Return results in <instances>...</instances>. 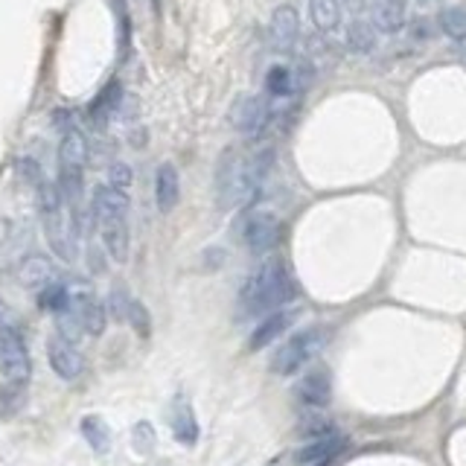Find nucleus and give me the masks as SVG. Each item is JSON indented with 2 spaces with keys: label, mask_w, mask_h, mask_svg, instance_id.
<instances>
[{
  "label": "nucleus",
  "mask_w": 466,
  "mask_h": 466,
  "mask_svg": "<svg viewBox=\"0 0 466 466\" xmlns=\"http://www.w3.org/2000/svg\"><path fill=\"white\" fill-rule=\"evenodd\" d=\"M297 35H301V21H297V12L292 6H277L275 15H271V44H275L277 53H292L297 44Z\"/></svg>",
  "instance_id": "dca6fc26"
},
{
  "label": "nucleus",
  "mask_w": 466,
  "mask_h": 466,
  "mask_svg": "<svg viewBox=\"0 0 466 466\" xmlns=\"http://www.w3.org/2000/svg\"><path fill=\"white\" fill-rule=\"evenodd\" d=\"M347 446V437L341 432H327L321 437L306 440V443L294 452V463L297 466H327L332 458H339Z\"/></svg>",
  "instance_id": "9b49d317"
},
{
  "label": "nucleus",
  "mask_w": 466,
  "mask_h": 466,
  "mask_svg": "<svg viewBox=\"0 0 466 466\" xmlns=\"http://www.w3.org/2000/svg\"><path fill=\"white\" fill-rule=\"evenodd\" d=\"M33 377L30 350L15 327H0V379L27 385Z\"/></svg>",
  "instance_id": "0eeeda50"
},
{
  "label": "nucleus",
  "mask_w": 466,
  "mask_h": 466,
  "mask_svg": "<svg viewBox=\"0 0 466 466\" xmlns=\"http://www.w3.org/2000/svg\"><path fill=\"white\" fill-rule=\"evenodd\" d=\"M239 237L251 254H271L283 239V222L271 210H248L239 222Z\"/></svg>",
  "instance_id": "423d86ee"
},
{
  "label": "nucleus",
  "mask_w": 466,
  "mask_h": 466,
  "mask_svg": "<svg viewBox=\"0 0 466 466\" xmlns=\"http://www.w3.org/2000/svg\"><path fill=\"white\" fill-rule=\"evenodd\" d=\"M90 216L99 228V239L114 263L128 260V196L126 190H116L111 184L94 190L90 201Z\"/></svg>",
  "instance_id": "20e7f679"
},
{
  "label": "nucleus",
  "mask_w": 466,
  "mask_h": 466,
  "mask_svg": "<svg viewBox=\"0 0 466 466\" xmlns=\"http://www.w3.org/2000/svg\"><path fill=\"white\" fill-rule=\"evenodd\" d=\"M23 403H27V385L0 379V420H15Z\"/></svg>",
  "instance_id": "b1692460"
},
{
  "label": "nucleus",
  "mask_w": 466,
  "mask_h": 466,
  "mask_svg": "<svg viewBox=\"0 0 466 466\" xmlns=\"http://www.w3.org/2000/svg\"><path fill=\"white\" fill-rule=\"evenodd\" d=\"M166 420H170V429H172V434H175V440L181 446H196L199 423H196V411H192L190 399L184 394H178L170 403V414H166Z\"/></svg>",
  "instance_id": "4468645a"
},
{
  "label": "nucleus",
  "mask_w": 466,
  "mask_h": 466,
  "mask_svg": "<svg viewBox=\"0 0 466 466\" xmlns=\"http://www.w3.org/2000/svg\"><path fill=\"white\" fill-rule=\"evenodd\" d=\"M132 301H135V297L128 294L123 286H114V289H111V297H108L111 315H114L116 321H126V318H128V309H132Z\"/></svg>",
  "instance_id": "cd10ccee"
},
{
  "label": "nucleus",
  "mask_w": 466,
  "mask_h": 466,
  "mask_svg": "<svg viewBox=\"0 0 466 466\" xmlns=\"http://www.w3.org/2000/svg\"><path fill=\"white\" fill-rule=\"evenodd\" d=\"M297 318V309L294 306H283L277 309V312H271L266 315L260 323H256V330L251 332V339H248V350H263L268 344H275L277 339H283V332H286L292 323Z\"/></svg>",
  "instance_id": "ddd939ff"
},
{
  "label": "nucleus",
  "mask_w": 466,
  "mask_h": 466,
  "mask_svg": "<svg viewBox=\"0 0 466 466\" xmlns=\"http://www.w3.org/2000/svg\"><path fill=\"white\" fill-rule=\"evenodd\" d=\"M297 294V286L289 275V268L280 260H266L263 266H256L248 277H245L237 306L242 318H266L271 312H277L283 306H292Z\"/></svg>",
  "instance_id": "f03ea898"
},
{
  "label": "nucleus",
  "mask_w": 466,
  "mask_h": 466,
  "mask_svg": "<svg viewBox=\"0 0 466 466\" xmlns=\"http://www.w3.org/2000/svg\"><path fill=\"white\" fill-rule=\"evenodd\" d=\"M437 27L446 38H452V42L466 44V4H455V6L440 9Z\"/></svg>",
  "instance_id": "aec40b11"
},
{
  "label": "nucleus",
  "mask_w": 466,
  "mask_h": 466,
  "mask_svg": "<svg viewBox=\"0 0 466 466\" xmlns=\"http://www.w3.org/2000/svg\"><path fill=\"white\" fill-rule=\"evenodd\" d=\"M47 359H50V368H53L56 377L68 379V382L79 379L85 370V359L79 350H76V344H68L64 339H59V335H53V339L47 341Z\"/></svg>",
  "instance_id": "f8f14e48"
},
{
  "label": "nucleus",
  "mask_w": 466,
  "mask_h": 466,
  "mask_svg": "<svg viewBox=\"0 0 466 466\" xmlns=\"http://www.w3.org/2000/svg\"><path fill=\"white\" fill-rule=\"evenodd\" d=\"M108 184L116 190H128L132 187V170L126 163H111L108 166Z\"/></svg>",
  "instance_id": "7c9ffc66"
},
{
  "label": "nucleus",
  "mask_w": 466,
  "mask_h": 466,
  "mask_svg": "<svg viewBox=\"0 0 466 466\" xmlns=\"http://www.w3.org/2000/svg\"><path fill=\"white\" fill-rule=\"evenodd\" d=\"M9 233H12V222H9V219L0 216V248H4V245H6Z\"/></svg>",
  "instance_id": "473e14b6"
},
{
  "label": "nucleus",
  "mask_w": 466,
  "mask_h": 466,
  "mask_svg": "<svg viewBox=\"0 0 466 466\" xmlns=\"http://www.w3.org/2000/svg\"><path fill=\"white\" fill-rule=\"evenodd\" d=\"M377 44V23L370 18H353L347 27V47L353 53H370Z\"/></svg>",
  "instance_id": "412c9836"
},
{
  "label": "nucleus",
  "mask_w": 466,
  "mask_h": 466,
  "mask_svg": "<svg viewBox=\"0 0 466 466\" xmlns=\"http://www.w3.org/2000/svg\"><path fill=\"white\" fill-rule=\"evenodd\" d=\"M68 309L76 315V321L82 323V330L88 335L99 339V335L106 332L108 312L88 283H73V286H68Z\"/></svg>",
  "instance_id": "6e6552de"
},
{
  "label": "nucleus",
  "mask_w": 466,
  "mask_h": 466,
  "mask_svg": "<svg viewBox=\"0 0 466 466\" xmlns=\"http://www.w3.org/2000/svg\"><path fill=\"white\" fill-rule=\"evenodd\" d=\"M120 94H123L120 82H108L106 90L94 99V106H90V120L97 123V128H102L116 114V108H120Z\"/></svg>",
  "instance_id": "4be33fe9"
},
{
  "label": "nucleus",
  "mask_w": 466,
  "mask_h": 466,
  "mask_svg": "<svg viewBox=\"0 0 466 466\" xmlns=\"http://www.w3.org/2000/svg\"><path fill=\"white\" fill-rule=\"evenodd\" d=\"M341 12H344L341 0H309V18H312L315 30L323 35L341 27Z\"/></svg>",
  "instance_id": "6ab92c4d"
},
{
  "label": "nucleus",
  "mask_w": 466,
  "mask_h": 466,
  "mask_svg": "<svg viewBox=\"0 0 466 466\" xmlns=\"http://www.w3.org/2000/svg\"><path fill=\"white\" fill-rule=\"evenodd\" d=\"M38 213H42L44 237L53 254L64 263L76 260V237H79L82 222L73 216L68 201L61 199V190L53 181H42L38 184Z\"/></svg>",
  "instance_id": "7ed1b4c3"
},
{
  "label": "nucleus",
  "mask_w": 466,
  "mask_h": 466,
  "mask_svg": "<svg viewBox=\"0 0 466 466\" xmlns=\"http://www.w3.org/2000/svg\"><path fill=\"white\" fill-rule=\"evenodd\" d=\"M132 443H135V449L140 452V455H149V452L154 449V443H158V437H154V429L149 423H137L135 434H132Z\"/></svg>",
  "instance_id": "c85d7f7f"
},
{
  "label": "nucleus",
  "mask_w": 466,
  "mask_h": 466,
  "mask_svg": "<svg viewBox=\"0 0 466 466\" xmlns=\"http://www.w3.org/2000/svg\"><path fill=\"white\" fill-rule=\"evenodd\" d=\"M341 4L344 9L353 12V18H370V9H373L370 0H341Z\"/></svg>",
  "instance_id": "2f4dec72"
},
{
  "label": "nucleus",
  "mask_w": 466,
  "mask_h": 466,
  "mask_svg": "<svg viewBox=\"0 0 466 466\" xmlns=\"http://www.w3.org/2000/svg\"><path fill=\"white\" fill-rule=\"evenodd\" d=\"M271 102L263 97H242L230 108V126L245 137H260L263 128L271 123Z\"/></svg>",
  "instance_id": "1a4fd4ad"
},
{
  "label": "nucleus",
  "mask_w": 466,
  "mask_h": 466,
  "mask_svg": "<svg viewBox=\"0 0 466 466\" xmlns=\"http://www.w3.org/2000/svg\"><path fill=\"white\" fill-rule=\"evenodd\" d=\"M323 339H327V332L321 327L294 332L292 339H286L275 350V356H271V373H277V377H292V373L303 370L309 361L321 353Z\"/></svg>",
  "instance_id": "39448f33"
},
{
  "label": "nucleus",
  "mask_w": 466,
  "mask_h": 466,
  "mask_svg": "<svg viewBox=\"0 0 466 466\" xmlns=\"http://www.w3.org/2000/svg\"><path fill=\"white\" fill-rule=\"evenodd\" d=\"M332 399V377L327 368H309V373L294 385V403L303 411H323Z\"/></svg>",
  "instance_id": "9d476101"
},
{
  "label": "nucleus",
  "mask_w": 466,
  "mask_h": 466,
  "mask_svg": "<svg viewBox=\"0 0 466 466\" xmlns=\"http://www.w3.org/2000/svg\"><path fill=\"white\" fill-rule=\"evenodd\" d=\"M405 9L408 0H377L370 9V21L377 23V30L382 33H396L405 23Z\"/></svg>",
  "instance_id": "a211bd4d"
},
{
  "label": "nucleus",
  "mask_w": 466,
  "mask_h": 466,
  "mask_svg": "<svg viewBox=\"0 0 466 466\" xmlns=\"http://www.w3.org/2000/svg\"><path fill=\"white\" fill-rule=\"evenodd\" d=\"M126 323H132L135 332L144 335V339H146V335H149V312H146V306L140 303V301H132V309H128Z\"/></svg>",
  "instance_id": "c756f323"
},
{
  "label": "nucleus",
  "mask_w": 466,
  "mask_h": 466,
  "mask_svg": "<svg viewBox=\"0 0 466 466\" xmlns=\"http://www.w3.org/2000/svg\"><path fill=\"white\" fill-rule=\"evenodd\" d=\"M152 4H154V6H158V4H161V0H152Z\"/></svg>",
  "instance_id": "f704fd0d"
},
{
  "label": "nucleus",
  "mask_w": 466,
  "mask_h": 466,
  "mask_svg": "<svg viewBox=\"0 0 466 466\" xmlns=\"http://www.w3.org/2000/svg\"><path fill=\"white\" fill-rule=\"evenodd\" d=\"M56 335L68 341V344H79V339L85 335L82 323L76 321V315L70 312V309H64V312L56 315Z\"/></svg>",
  "instance_id": "bb28decb"
},
{
  "label": "nucleus",
  "mask_w": 466,
  "mask_h": 466,
  "mask_svg": "<svg viewBox=\"0 0 466 466\" xmlns=\"http://www.w3.org/2000/svg\"><path fill=\"white\" fill-rule=\"evenodd\" d=\"M38 303H42L44 309H50L53 315L64 312V309H68V286H64L61 280H56L53 286H47L44 292H38Z\"/></svg>",
  "instance_id": "a878e982"
},
{
  "label": "nucleus",
  "mask_w": 466,
  "mask_h": 466,
  "mask_svg": "<svg viewBox=\"0 0 466 466\" xmlns=\"http://www.w3.org/2000/svg\"><path fill=\"white\" fill-rule=\"evenodd\" d=\"M266 90L271 97H289L292 90H294V76L289 68H271L268 76H266Z\"/></svg>",
  "instance_id": "393cba45"
},
{
  "label": "nucleus",
  "mask_w": 466,
  "mask_h": 466,
  "mask_svg": "<svg viewBox=\"0 0 466 466\" xmlns=\"http://www.w3.org/2000/svg\"><path fill=\"white\" fill-rule=\"evenodd\" d=\"M82 434L97 455H106V452L111 449V429H108L106 420L97 417V414H88V417L82 420Z\"/></svg>",
  "instance_id": "5701e85b"
},
{
  "label": "nucleus",
  "mask_w": 466,
  "mask_h": 466,
  "mask_svg": "<svg viewBox=\"0 0 466 466\" xmlns=\"http://www.w3.org/2000/svg\"><path fill=\"white\" fill-rule=\"evenodd\" d=\"M18 280H21L23 289H30V292L38 294V292H44L47 286H53V283L59 280V271L44 254H30L18 268Z\"/></svg>",
  "instance_id": "2eb2a0df"
},
{
  "label": "nucleus",
  "mask_w": 466,
  "mask_h": 466,
  "mask_svg": "<svg viewBox=\"0 0 466 466\" xmlns=\"http://www.w3.org/2000/svg\"><path fill=\"white\" fill-rule=\"evenodd\" d=\"M420 6H437V4H443V0H417Z\"/></svg>",
  "instance_id": "72a5a7b5"
},
{
  "label": "nucleus",
  "mask_w": 466,
  "mask_h": 466,
  "mask_svg": "<svg viewBox=\"0 0 466 466\" xmlns=\"http://www.w3.org/2000/svg\"><path fill=\"white\" fill-rule=\"evenodd\" d=\"M275 166V149L271 146H228L216 163V201L222 210L248 207L256 196L266 175Z\"/></svg>",
  "instance_id": "f257e3e1"
},
{
  "label": "nucleus",
  "mask_w": 466,
  "mask_h": 466,
  "mask_svg": "<svg viewBox=\"0 0 466 466\" xmlns=\"http://www.w3.org/2000/svg\"><path fill=\"white\" fill-rule=\"evenodd\" d=\"M154 201H158L161 213H172L181 201V178L172 163L158 166V175H154Z\"/></svg>",
  "instance_id": "f3484780"
}]
</instances>
